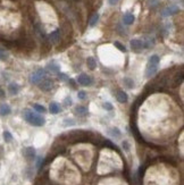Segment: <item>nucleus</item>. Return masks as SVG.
<instances>
[{"label":"nucleus","instance_id":"obj_1","mask_svg":"<svg viewBox=\"0 0 184 185\" xmlns=\"http://www.w3.org/2000/svg\"><path fill=\"white\" fill-rule=\"evenodd\" d=\"M24 118H25V121L27 123H30L33 126H42V125H45V119L43 117L32 113L31 110H25L24 111Z\"/></svg>","mask_w":184,"mask_h":185},{"label":"nucleus","instance_id":"obj_2","mask_svg":"<svg viewBox=\"0 0 184 185\" xmlns=\"http://www.w3.org/2000/svg\"><path fill=\"white\" fill-rule=\"evenodd\" d=\"M45 74H47V72L43 68L35 70L34 73H32L31 76H30V82L32 84H39L45 77Z\"/></svg>","mask_w":184,"mask_h":185},{"label":"nucleus","instance_id":"obj_3","mask_svg":"<svg viewBox=\"0 0 184 185\" xmlns=\"http://www.w3.org/2000/svg\"><path fill=\"white\" fill-rule=\"evenodd\" d=\"M39 88H40V90H42L45 92H49L54 88V81L50 80V78H43L39 83Z\"/></svg>","mask_w":184,"mask_h":185},{"label":"nucleus","instance_id":"obj_4","mask_svg":"<svg viewBox=\"0 0 184 185\" xmlns=\"http://www.w3.org/2000/svg\"><path fill=\"white\" fill-rule=\"evenodd\" d=\"M23 156H24L29 161H33V160L35 159V156H37L35 149H34L33 147L25 148V149L23 150Z\"/></svg>","mask_w":184,"mask_h":185},{"label":"nucleus","instance_id":"obj_5","mask_svg":"<svg viewBox=\"0 0 184 185\" xmlns=\"http://www.w3.org/2000/svg\"><path fill=\"white\" fill-rule=\"evenodd\" d=\"M77 82L81 84V85L89 86V85H91V84L93 83V80H92V77L87 75V74H81V75H78V77H77Z\"/></svg>","mask_w":184,"mask_h":185},{"label":"nucleus","instance_id":"obj_6","mask_svg":"<svg viewBox=\"0 0 184 185\" xmlns=\"http://www.w3.org/2000/svg\"><path fill=\"white\" fill-rule=\"evenodd\" d=\"M131 48H132L134 51L139 52V51H141L143 48H144V43H143V41H142V40H139V39H133V40L131 41Z\"/></svg>","mask_w":184,"mask_h":185},{"label":"nucleus","instance_id":"obj_7","mask_svg":"<svg viewBox=\"0 0 184 185\" xmlns=\"http://www.w3.org/2000/svg\"><path fill=\"white\" fill-rule=\"evenodd\" d=\"M157 70H158V66L148 64V66H147V70H146V76L148 77V78L152 77L153 75L157 73Z\"/></svg>","mask_w":184,"mask_h":185},{"label":"nucleus","instance_id":"obj_8","mask_svg":"<svg viewBox=\"0 0 184 185\" xmlns=\"http://www.w3.org/2000/svg\"><path fill=\"white\" fill-rule=\"evenodd\" d=\"M178 7L177 6H169L165 8L164 10H163V16H171V15H174V14L178 13Z\"/></svg>","mask_w":184,"mask_h":185},{"label":"nucleus","instance_id":"obj_9","mask_svg":"<svg viewBox=\"0 0 184 185\" xmlns=\"http://www.w3.org/2000/svg\"><path fill=\"white\" fill-rule=\"evenodd\" d=\"M49 39H50V41L54 45H57L58 42H59V39H60V30L57 29L54 32H51L50 35H49Z\"/></svg>","mask_w":184,"mask_h":185},{"label":"nucleus","instance_id":"obj_10","mask_svg":"<svg viewBox=\"0 0 184 185\" xmlns=\"http://www.w3.org/2000/svg\"><path fill=\"white\" fill-rule=\"evenodd\" d=\"M134 20H135V17H134L133 14L126 13L123 16V23H124L125 25H131V24H133Z\"/></svg>","mask_w":184,"mask_h":185},{"label":"nucleus","instance_id":"obj_11","mask_svg":"<svg viewBox=\"0 0 184 185\" xmlns=\"http://www.w3.org/2000/svg\"><path fill=\"white\" fill-rule=\"evenodd\" d=\"M8 91H9V93L12 96H16V94H18L19 92V85L16 83H10L8 85Z\"/></svg>","mask_w":184,"mask_h":185},{"label":"nucleus","instance_id":"obj_12","mask_svg":"<svg viewBox=\"0 0 184 185\" xmlns=\"http://www.w3.org/2000/svg\"><path fill=\"white\" fill-rule=\"evenodd\" d=\"M116 98H117V100L121 103H126L127 100H128V97H127V94L124 91H118L117 94H116Z\"/></svg>","mask_w":184,"mask_h":185},{"label":"nucleus","instance_id":"obj_13","mask_svg":"<svg viewBox=\"0 0 184 185\" xmlns=\"http://www.w3.org/2000/svg\"><path fill=\"white\" fill-rule=\"evenodd\" d=\"M12 109L8 105H0V116H7L10 114Z\"/></svg>","mask_w":184,"mask_h":185},{"label":"nucleus","instance_id":"obj_14","mask_svg":"<svg viewBox=\"0 0 184 185\" xmlns=\"http://www.w3.org/2000/svg\"><path fill=\"white\" fill-rule=\"evenodd\" d=\"M49 110L51 114H58V113H60V106L57 102H51L49 105Z\"/></svg>","mask_w":184,"mask_h":185},{"label":"nucleus","instance_id":"obj_15","mask_svg":"<svg viewBox=\"0 0 184 185\" xmlns=\"http://www.w3.org/2000/svg\"><path fill=\"white\" fill-rule=\"evenodd\" d=\"M47 68L49 69V72H51V73H55V74H58V73H59V70H60V67H59L57 64H55V63H51V64H49L48 66H47Z\"/></svg>","mask_w":184,"mask_h":185},{"label":"nucleus","instance_id":"obj_16","mask_svg":"<svg viewBox=\"0 0 184 185\" xmlns=\"http://www.w3.org/2000/svg\"><path fill=\"white\" fill-rule=\"evenodd\" d=\"M87 65L90 69H95L97 68V61L93 57H89L87 59Z\"/></svg>","mask_w":184,"mask_h":185},{"label":"nucleus","instance_id":"obj_17","mask_svg":"<svg viewBox=\"0 0 184 185\" xmlns=\"http://www.w3.org/2000/svg\"><path fill=\"white\" fill-rule=\"evenodd\" d=\"M123 83H124V85H125L126 88H128V89H132V88H134V81L132 80V78L125 77V78L123 80Z\"/></svg>","mask_w":184,"mask_h":185},{"label":"nucleus","instance_id":"obj_18","mask_svg":"<svg viewBox=\"0 0 184 185\" xmlns=\"http://www.w3.org/2000/svg\"><path fill=\"white\" fill-rule=\"evenodd\" d=\"M98 20H99V14H98V13L93 14V16H92V17H91V19H90L89 25L91 26V27H93V26L97 25Z\"/></svg>","mask_w":184,"mask_h":185},{"label":"nucleus","instance_id":"obj_19","mask_svg":"<svg viewBox=\"0 0 184 185\" xmlns=\"http://www.w3.org/2000/svg\"><path fill=\"white\" fill-rule=\"evenodd\" d=\"M109 132H110V134L113 135L114 137H116V139H119V137H121V136H122L121 131H119V129H118V128H117V127L110 128V131H109Z\"/></svg>","mask_w":184,"mask_h":185},{"label":"nucleus","instance_id":"obj_20","mask_svg":"<svg viewBox=\"0 0 184 185\" xmlns=\"http://www.w3.org/2000/svg\"><path fill=\"white\" fill-rule=\"evenodd\" d=\"M159 61H160V58H159V56H157V55H153V56H151V57L149 58V63H148V64L158 66Z\"/></svg>","mask_w":184,"mask_h":185},{"label":"nucleus","instance_id":"obj_21","mask_svg":"<svg viewBox=\"0 0 184 185\" xmlns=\"http://www.w3.org/2000/svg\"><path fill=\"white\" fill-rule=\"evenodd\" d=\"M75 113L76 114H78V115H87V113H88V109L85 108V107H83V106H78V107H76L75 108Z\"/></svg>","mask_w":184,"mask_h":185},{"label":"nucleus","instance_id":"obj_22","mask_svg":"<svg viewBox=\"0 0 184 185\" xmlns=\"http://www.w3.org/2000/svg\"><path fill=\"white\" fill-rule=\"evenodd\" d=\"M33 108H34V110H37L38 113H41V114L45 113V108L43 106L39 105V103H34V105H33Z\"/></svg>","mask_w":184,"mask_h":185},{"label":"nucleus","instance_id":"obj_23","mask_svg":"<svg viewBox=\"0 0 184 185\" xmlns=\"http://www.w3.org/2000/svg\"><path fill=\"white\" fill-rule=\"evenodd\" d=\"M4 139H5V141H6L7 143H9V142L13 141V135L10 134L8 131H5L4 132Z\"/></svg>","mask_w":184,"mask_h":185},{"label":"nucleus","instance_id":"obj_24","mask_svg":"<svg viewBox=\"0 0 184 185\" xmlns=\"http://www.w3.org/2000/svg\"><path fill=\"white\" fill-rule=\"evenodd\" d=\"M114 45H115V47H116V48H117V49H118L119 51H122V52H125V51H126L125 45H123L121 42H118V41H115Z\"/></svg>","mask_w":184,"mask_h":185},{"label":"nucleus","instance_id":"obj_25","mask_svg":"<svg viewBox=\"0 0 184 185\" xmlns=\"http://www.w3.org/2000/svg\"><path fill=\"white\" fill-rule=\"evenodd\" d=\"M58 76H59V80H60V81H63V82H66V81H70V80H68L70 77L67 76L66 74H64V73H58Z\"/></svg>","mask_w":184,"mask_h":185},{"label":"nucleus","instance_id":"obj_26","mask_svg":"<svg viewBox=\"0 0 184 185\" xmlns=\"http://www.w3.org/2000/svg\"><path fill=\"white\" fill-rule=\"evenodd\" d=\"M102 107L106 109V110H113V109H114L113 105H111L110 102H103V103H102Z\"/></svg>","mask_w":184,"mask_h":185},{"label":"nucleus","instance_id":"obj_27","mask_svg":"<svg viewBox=\"0 0 184 185\" xmlns=\"http://www.w3.org/2000/svg\"><path fill=\"white\" fill-rule=\"evenodd\" d=\"M77 97H78V99H81V100H84V99L87 98V92H85V91H78V93H77Z\"/></svg>","mask_w":184,"mask_h":185},{"label":"nucleus","instance_id":"obj_28","mask_svg":"<svg viewBox=\"0 0 184 185\" xmlns=\"http://www.w3.org/2000/svg\"><path fill=\"white\" fill-rule=\"evenodd\" d=\"M123 149H124L126 152L130 151V144H128V142H127V141H124V142H123Z\"/></svg>","mask_w":184,"mask_h":185},{"label":"nucleus","instance_id":"obj_29","mask_svg":"<svg viewBox=\"0 0 184 185\" xmlns=\"http://www.w3.org/2000/svg\"><path fill=\"white\" fill-rule=\"evenodd\" d=\"M7 57H8V56H7V53L5 51H0V60H4V61H5L7 59Z\"/></svg>","mask_w":184,"mask_h":185},{"label":"nucleus","instance_id":"obj_30","mask_svg":"<svg viewBox=\"0 0 184 185\" xmlns=\"http://www.w3.org/2000/svg\"><path fill=\"white\" fill-rule=\"evenodd\" d=\"M64 103H65V106H66V107H68V106L72 105V99H70V97H67V98L65 99V102H64Z\"/></svg>","mask_w":184,"mask_h":185},{"label":"nucleus","instance_id":"obj_31","mask_svg":"<svg viewBox=\"0 0 184 185\" xmlns=\"http://www.w3.org/2000/svg\"><path fill=\"white\" fill-rule=\"evenodd\" d=\"M149 2H150V6L151 7H156L158 5V0H149Z\"/></svg>","mask_w":184,"mask_h":185},{"label":"nucleus","instance_id":"obj_32","mask_svg":"<svg viewBox=\"0 0 184 185\" xmlns=\"http://www.w3.org/2000/svg\"><path fill=\"white\" fill-rule=\"evenodd\" d=\"M108 1H109V4H110V5H113V6H114V5H116L119 0H108Z\"/></svg>","mask_w":184,"mask_h":185},{"label":"nucleus","instance_id":"obj_33","mask_svg":"<svg viewBox=\"0 0 184 185\" xmlns=\"http://www.w3.org/2000/svg\"><path fill=\"white\" fill-rule=\"evenodd\" d=\"M0 51H4V49H2V48H1V47H0Z\"/></svg>","mask_w":184,"mask_h":185},{"label":"nucleus","instance_id":"obj_34","mask_svg":"<svg viewBox=\"0 0 184 185\" xmlns=\"http://www.w3.org/2000/svg\"><path fill=\"white\" fill-rule=\"evenodd\" d=\"M74 1H80V0H74Z\"/></svg>","mask_w":184,"mask_h":185}]
</instances>
